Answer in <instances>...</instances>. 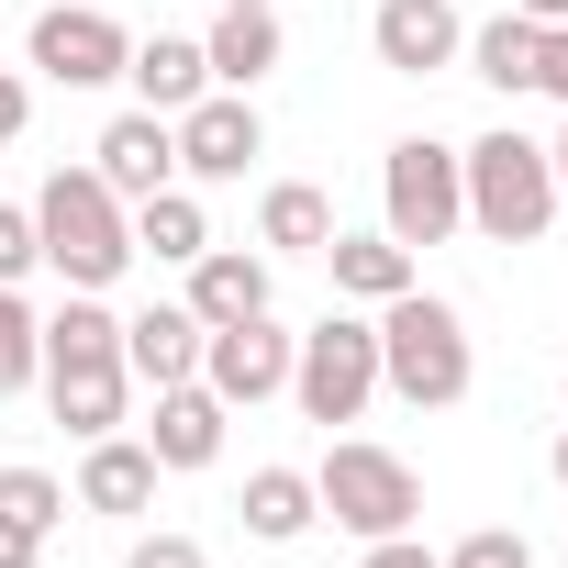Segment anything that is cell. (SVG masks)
Returning <instances> with one entry per match:
<instances>
[{"instance_id":"cell-9","label":"cell","mask_w":568,"mask_h":568,"mask_svg":"<svg viewBox=\"0 0 568 568\" xmlns=\"http://www.w3.org/2000/svg\"><path fill=\"white\" fill-rule=\"evenodd\" d=\"M168 134H179V179H245L267 156L256 90H201L190 112H168Z\"/></svg>"},{"instance_id":"cell-12","label":"cell","mask_w":568,"mask_h":568,"mask_svg":"<svg viewBox=\"0 0 568 568\" xmlns=\"http://www.w3.org/2000/svg\"><path fill=\"white\" fill-rule=\"evenodd\" d=\"M368 45H379L390 79H435V68H457L468 23H457V0H379V12H368Z\"/></svg>"},{"instance_id":"cell-21","label":"cell","mask_w":568,"mask_h":568,"mask_svg":"<svg viewBox=\"0 0 568 568\" xmlns=\"http://www.w3.org/2000/svg\"><path fill=\"white\" fill-rule=\"evenodd\" d=\"M457 57H468V68H479L501 101H524V90H535V57H546V23H524V12H490V23H479Z\"/></svg>"},{"instance_id":"cell-19","label":"cell","mask_w":568,"mask_h":568,"mask_svg":"<svg viewBox=\"0 0 568 568\" xmlns=\"http://www.w3.org/2000/svg\"><path fill=\"white\" fill-rule=\"evenodd\" d=\"M313 524H324L313 468H256V479H245V535H256V546H302Z\"/></svg>"},{"instance_id":"cell-7","label":"cell","mask_w":568,"mask_h":568,"mask_svg":"<svg viewBox=\"0 0 568 568\" xmlns=\"http://www.w3.org/2000/svg\"><path fill=\"white\" fill-rule=\"evenodd\" d=\"M379 234H402L413 256L424 245H446L457 223H468V179H457V145H435V134H402L390 156H379Z\"/></svg>"},{"instance_id":"cell-36","label":"cell","mask_w":568,"mask_h":568,"mask_svg":"<svg viewBox=\"0 0 568 568\" xmlns=\"http://www.w3.org/2000/svg\"><path fill=\"white\" fill-rule=\"evenodd\" d=\"M557 479H568V435H557Z\"/></svg>"},{"instance_id":"cell-26","label":"cell","mask_w":568,"mask_h":568,"mask_svg":"<svg viewBox=\"0 0 568 568\" xmlns=\"http://www.w3.org/2000/svg\"><path fill=\"white\" fill-rule=\"evenodd\" d=\"M435 568H535V546H524L513 524H479V535H457Z\"/></svg>"},{"instance_id":"cell-30","label":"cell","mask_w":568,"mask_h":568,"mask_svg":"<svg viewBox=\"0 0 568 568\" xmlns=\"http://www.w3.org/2000/svg\"><path fill=\"white\" fill-rule=\"evenodd\" d=\"M357 568H435V546H424V535H379Z\"/></svg>"},{"instance_id":"cell-15","label":"cell","mask_w":568,"mask_h":568,"mask_svg":"<svg viewBox=\"0 0 568 568\" xmlns=\"http://www.w3.org/2000/svg\"><path fill=\"white\" fill-rule=\"evenodd\" d=\"M223 424H234V413H223L201 379H179V390H156V424H145V446H156V468L179 479V468H212V457H223Z\"/></svg>"},{"instance_id":"cell-13","label":"cell","mask_w":568,"mask_h":568,"mask_svg":"<svg viewBox=\"0 0 568 568\" xmlns=\"http://www.w3.org/2000/svg\"><path fill=\"white\" fill-rule=\"evenodd\" d=\"M123 368H134V390L201 379V313H190V302H145V313L123 324Z\"/></svg>"},{"instance_id":"cell-10","label":"cell","mask_w":568,"mask_h":568,"mask_svg":"<svg viewBox=\"0 0 568 568\" xmlns=\"http://www.w3.org/2000/svg\"><path fill=\"white\" fill-rule=\"evenodd\" d=\"M123 57H134V34H123L112 12H90V0H57V12H34V68H45L57 90H112Z\"/></svg>"},{"instance_id":"cell-20","label":"cell","mask_w":568,"mask_h":568,"mask_svg":"<svg viewBox=\"0 0 568 568\" xmlns=\"http://www.w3.org/2000/svg\"><path fill=\"white\" fill-rule=\"evenodd\" d=\"M201 68H212V90H256L278 68V12H223L201 34Z\"/></svg>"},{"instance_id":"cell-33","label":"cell","mask_w":568,"mask_h":568,"mask_svg":"<svg viewBox=\"0 0 568 568\" xmlns=\"http://www.w3.org/2000/svg\"><path fill=\"white\" fill-rule=\"evenodd\" d=\"M513 12H524V23H568V0H513Z\"/></svg>"},{"instance_id":"cell-18","label":"cell","mask_w":568,"mask_h":568,"mask_svg":"<svg viewBox=\"0 0 568 568\" xmlns=\"http://www.w3.org/2000/svg\"><path fill=\"white\" fill-rule=\"evenodd\" d=\"M123 79H134V112H190V101L212 90V68H201L190 34H145V45L123 57Z\"/></svg>"},{"instance_id":"cell-22","label":"cell","mask_w":568,"mask_h":568,"mask_svg":"<svg viewBox=\"0 0 568 568\" xmlns=\"http://www.w3.org/2000/svg\"><path fill=\"white\" fill-rule=\"evenodd\" d=\"M256 245H278V256H324V245H335V201H324L313 179H278V190L256 201Z\"/></svg>"},{"instance_id":"cell-2","label":"cell","mask_w":568,"mask_h":568,"mask_svg":"<svg viewBox=\"0 0 568 568\" xmlns=\"http://www.w3.org/2000/svg\"><path fill=\"white\" fill-rule=\"evenodd\" d=\"M468 379H479V357H468L457 302H435L424 278H413L402 302H379V390H402L413 413H457Z\"/></svg>"},{"instance_id":"cell-32","label":"cell","mask_w":568,"mask_h":568,"mask_svg":"<svg viewBox=\"0 0 568 568\" xmlns=\"http://www.w3.org/2000/svg\"><path fill=\"white\" fill-rule=\"evenodd\" d=\"M45 557V535H23V524H0V568H34Z\"/></svg>"},{"instance_id":"cell-28","label":"cell","mask_w":568,"mask_h":568,"mask_svg":"<svg viewBox=\"0 0 568 568\" xmlns=\"http://www.w3.org/2000/svg\"><path fill=\"white\" fill-rule=\"evenodd\" d=\"M23 267H45V256H34V212H12V201H0V291H12Z\"/></svg>"},{"instance_id":"cell-31","label":"cell","mask_w":568,"mask_h":568,"mask_svg":"<svg viewBox=\"0 0 568 568\" xmlns=\"http://www.w3.org/2000/svg\"><path fill=\"white\" fill-rule=\"evenodd\" d=\"M23 112H34V90H23V68H0V145L23 134Z\"/></svg>"},{"instance_id":"cell-16","label":"cell","mask_w":568,"mask_h":568,"mask_svg":"<svg viewBox=\"0 0 568 568\" xmlns=\"http://www.w3.org/2000/svg\"><path fill=\"white\" fill-rule=\"evenodd\" d=\"M267 291H278V278H267L256 245H201L190 256V313L201 324H245V313H267Z\"/></svg>"},{"instance_id":"cell-23","label":"cell","mask_w":568,"mask_h":568,"mask_svg":"<svg viewBox=\"0 0 568 568\" xmlns=\"http://www.w3.org/2000/svg\"><path fill=\"white\" fill-rule=\"evenodd\" d=\"M201 245H212V223H201V201H190L179 179H168L156 201H134V256H156V267H190Z\"/></svg>"},{"instance_id":"cell-6","label":"cell","mask_w":568,"mask_h":568,"mask_svg":"<svg viewBox=\"0 0 568 568\" xmlns=\"http://www.w3.org/2000/svg\"><path fill=\"white\" fill-rule=\"evenodd\" d=\"M291 402H302V424H357L379 402V324L368 313H324L291 346Z\"/></svg>"},{"instance_id":"cell-14","label":"cell","mask_w":568,"mask_h":568,"mask_svg":"<svg viewBox=\"0 0 568 568\" xmlns=\"http://www.w3.org/2000/svg\"><path fill=\"white\" fill-rule=\"evenodd\" d=\"M156 479H168V468H156L145 435H90V457H79V501L112 513V524H134V513L156 501Z\"/></svg>"},{"instance_id":"cell-17","label":"cell","mask_w":568,"mask_h":568,"mask_svg":"<svg viewBox=\"0 0 568 568\" xmlns=\"http://www.w3.org/2000/svg\"><path fill=\"white\" fill-rule=\"evenodd\" d=\"M324 267H335V302H368V313L413 291V245H402V234H346V223H335Z\"/></svg>"},{"instance_id":"cell-34","label":"cell","mask_w":568,"mask_h":568,"mask_svg":"<svg viewBox=\"0 0 568 568\" xmlns=\"http://www.w3.org/2000/svg\"><path fill=\"white\" fill-rule=\"evenodd\" d=\"M546 168H557V201H568V134H557V145H546Z\"/></svg>"},{"instance_id":"cell-25","label":"cell","mask_w":568,"mask_h":568,"mask_svg":"<svg viewBox=\"0 0 568 568\" xmlns=\"http://www.w3.org/2000/svg\"><path fill=\"white\" fill-rule=\"evenodd\" d=\"M57 513H68V490H57L45 468H0V524H23V535H57Z\"/></svg>"},{"instance_id":"cell-8","label":"cell","mask_w":568,"mask_h":568,"mask_svg":"<svg viewBox=\"0 0 568 568\" xmlns=\"http://www.w3.org/2000/svg\"><path fill=\"white\" fill-rule=\"evenodd\" d=\"M291 324L278 313H245V324H201V390L223 402V413H256V402H278L291 390Z\"/></svg>"},{"instance_id":"cell-4","label":"cell","mask_w":568,"mask_h":568,"mask_svg":"<svg viewBox=\"0 0 568 568\" xmlns=\"http://www.w3.org/2000/svg\"><path fill=\"white\" fill-rule=\"evenodd\" d=\"M457 179H468V223L490 234V245H535L546 223H557V168H546V145L535 134H479V145H457Z\"/></svg>"},{"instance_id":"cell-35","label":"cell","mask_w":568,"mask_h":568,"mask_svg":"<svg viewBox=\"0 0 568 568\" xmlns=\"http://www.w3.org/2000/svg\"><path fill=\"white\" fill-rule=\"evenodd\" d=\"M223 12H267V0H223Z\"/></svg>"},{"instance_id":"cell-24","label":"cell","mask_w":568,"mask_h":568,"mask_svg":"<svg viewBox=\"0 0 568 568\" xmlns=\"http://www.w3.org/2000/svg\"><path fill=\"white\" fill-rule=\"evenodd\" d=\"M45 368V324L23 313V291H0V390H34Z\"/></svg>"},{"instance_id":"cell-11","label":"cell","mask_w":568,"mask_h":568,"mask_svg":"<svg viewBox=\"0 0 568 568\" xmlns=\"http://www.w3.org/2000/svg\"><path fill=\"white\" fill-rule=\"evenodd\" d=\"M90 179L134 212V201H156L168 179H179V134H168V112H112L101 123V145H90Z\"/></svg>"},{"instance_id":"cell-37","label":"cell","mask_w":568,"mask_h":568,"mask_svg":"<svg viewBox=\"0 0 568 568\" xmlns=\"http://www.w3.org/2000/svg\"><path fill=\"white\" fill-rule=\"evenodd\" d=\"M557 568H568V557H557Z\"/></svg>"},{"instance_id":"cell-1","label":"cell","mask_w":568,"mask_h":568,"mask_svg":"<svg viewBox=\"0 0 568 568\" xmlns=\"http://www.w3.org/2000/svg\"><path fill=\"white\" fill-rule=\"evenodd\" d=\"M45 402H57V424L90 446V435H123V402H134V368H123V313L101 302V291H68L57 313H45Z\"/></svg>"},{"instance_id":"cell-5","label":"cell","mask_w":568,"mask_h":568,"mask_svg":"<svg viewBox=\"0 0 568 568\" xmlns=\"http://www.w3.org/2000/svg\"><path fill=\"white\" fill-rule=\"evenodd\" d=\"M313 501H324L357 546H379V535H413V524H424V479H413L390 446H357V435H335V446H324Z\"/></svg>"},{"instance_id":"cell-29","label":"cell","mask_w":568,"mask_h":568,"mask_svg":"<svg viewBox=\"0 0 568 568\" xmlns=\"http://www.w3.org/2000/svg\"><path fill=\"white\" fill-rule=\"evenodd\" d=\"M535 90L568 101V23H546V57H535Z\"/></svg>"},{"instance_id":"cell-3","label":"cell","mask_w":568,"mask_h":568,"mask_svg":"<svg viewBox=\"0 0 568 568\" xmlns=\"http://www.w3.org/2000/svg\"><path fill=\"white\" fill-rule=\"evenodd\" d=\"M34 256L68 278V291H112V278L134 267V212L90 179V168H57L34 190Z\"/></svg>"},{"instance_id":"cell-27","label":"cell","mask_w":568,"mask_h":568,"mask_svg":"<svg viewBox=\"0 0 568 568\" xmlns=\"http://www.w3.org/2000/svg\"><path fill=\"white\" fill-rule=\"evenodd\" d=\"M123 568H212V557H201V535H168V524H156V535H134Z\"/></svg>"}]
</instances>
